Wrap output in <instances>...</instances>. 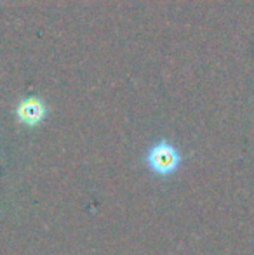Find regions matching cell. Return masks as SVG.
<instances>
[{"instance_id": "1", "label": "cell", "mask_w": 254, "mask_h": 255, "mask_svg": "<svg viewBox=\"0 0 254 255\" xmlns=\"http://www.w3.org/2000/svg\"><path fill=\"white\" fill-rule=\"evenodd\" d=\"M146 165L159 177H167L180 168L181 154L171 142L159 141L146 153Z\"/></svg>"}, {"instance_id": "2", "label": "cell", "mask_w": 254, "mask_h": 255, "mask_svg": "<svg viewBox=\"0 0 254 255\" xmlns=\"http://www.w3.org/2000/svg\"><path fill=\"white\" fill-rule=\"evenodd\" d=\"M16 115H17V120L24 125H38L45 117V104L42 101L35 98H30V99H24L17 104L16 108Z\"/></svg>"}]
</instances>
